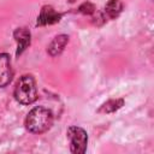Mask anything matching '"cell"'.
I'll return each instance as SVG.
<instances>
[{
    "mask_svg": "<svg viewBox=\"0 0 154 154\" xmlns=\"http://www.w3.org/2000/svg\"><path fill=\"white\" fill-rule=\"evenodd\" d=\"M53 124V114L48 108L35 107L25 118V128L32 134H42Z\"/></svg>",
    "mask_w": 154,
    "mask_h": 154,
    "instance_id": "obj_1",
    "label": "cell"
},
{
    "mask_svg": "<svg viewBox=\"0 0 154 154\" xmlns=\"http://www.w3.org/2000/svg\"><path fill=\"white\" fill-rule=\"evenodd\" d=\"M13 95L14 99L22 105L32 103L37 99V89L34 77L31 75L22 76L14 87Z\"/></svg>",
    "mask_w": 154,
    "mask_h": 154,
    "instance_id": "obj_2",
    "label": "cell"
},
{
    "mask_svg": "<svg viewBox=\"0 0 154 154\" xmlns=\"http://www.w3.org/2000/svg\"><path fill=\"white\" fill-rule=\"evenodd\" d=\"M67 137L70 140V150L73 154H83L87 150L88 135L84 129L79 126H70L67 129Z\"/></svg>",
    "mask_w": 154,
    "mask_h": 154,
    "instance_id": "obj_3",
    "label": "cell"
},
{
    "mask_svg": "<svg viewBox=\"0 0 154 154\" xmlns=\"http://www.w3.org/2000/svg\"><path fill=\"white\" fill-rule=\"evenodd\" d=\"M12 79V67L10 55L0 53V88L6 87Z\"/></svg>",
    "mask_w": 154,
    "mask_h": 154,
    "instance_id": "obj_4",
    "label": "cell"
},
{
    "mask_svg": "<svg viewBox=\"0 0 154 154\" xmlns=\"http://www.w3.org/2000/svg\"><path fill=\"white\" fill-rule=\"evenodd\" d=\"M61 18V14L58 13L52 6L45 5L41 8V12L37 17V25H48V24H54L59 22Z\"/></svg>",
    "mask_w": 154,
    "mask_h": 154,
    "instance_id": "obj_5",
    "label": "cell"
},
{
    "mask_svg": "<svg viewBox=\"0 0 154 154\" xmlns=\"http://www.w3.org/2000/svg\"><path fill=\"white\" fill-rule=\"evenodd\" d=\"M13 37L17 41V45H18L16 54L20 55L25 51V48L30 45V37H31L30 31L26 28H17L13 31Z\"/></svg>",
    "mask_w": 154,
    "mask_h": 154,
    "instance_id": "obj_6",
    "label": "cell"
},
{
    "mask_svg": "<svg viewBox=\"0 0 154 154\" xmlns=\"http://www.w3.org/2000/svg\"><path fill=\"white\" fill-rule=\"evenodd\" d=\"M69 42V36L65 35V34H61V35H58L53 38V41L49 43L48 46V53L49 55L52 57H57L58 54H60L63 52V49L65 48L66 43Z\"/></svg>",
    "mask_w": 154,
    "mask_h": 154,
    "instance_id": "obj_7",
    "label": "cell"
},
{
    "mask_svg": "<svg viewBox=\"0 0 154 154\" xmlns=\"http://www.w3.org/2000/svg\"><path fill=\"white\" fill-rule=\"evenodd\" d=\"M122 8H123V4L120 0H108V2L105 6V13L108 18L113 19L119 16Z\"/></svg>",
    "mask_w": 154,
    "mask_h": 154,
    "instance_id": "obj_8",
    "label": "cell"
},
{
    "mask_svg": "<svg viewBox=\"0 0 154 154\" xmlns=\"http://www.w3.org/2000/svg\"><path fill=\"white\" fill-rule=\"evenodd\" d=\"M124 101L122 99H116V100H108L105 103L101 105V107L97 109L100 113H113L117 109H119L123 106Z\"/></svg>",
    "mask_w": 154,
    "mask_h": 154,
    "instance_id": "obj_9",
    "label": "cell"
},
{
    "mask_svg": "<svg viewBox=\"0 0 154 154\" xmlns=\"http://www.w3.org/2000/svg\"><path fill=\"white\" fill-rule=\"evenodd\" d=\"M78 11L81 12V13H84V14H91V13H94V11H95V6L91 4V2H83L79 7H78Z\"/></svg>",
    "mask_w": 154,
    "mask_h": 154,
    "instance_id": "obj_10",
    "label": "cell"
}]
</instances>
